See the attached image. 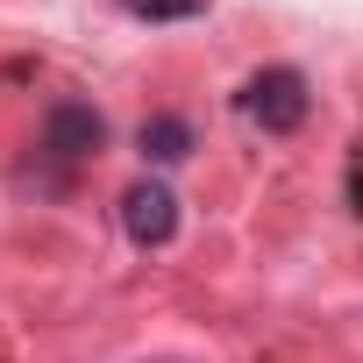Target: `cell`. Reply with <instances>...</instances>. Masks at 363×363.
Here are the masks:
<instances>
[{"label":"cell","mask_w":363,"mask_h":363,"mask_svg":"<svg viewBox=\"0 0 363 363\" xmlns=\"http://www.w3.org/2000/svg\"><path fill=\"white\" fill-rule=\"evenodd\" d=\"M264 135H292L299 121H306V79L292 72V65H278V72H257L250 86H242V100H235Z\"/></svg>","instance_id":"6da1fadb"},{"label":"cell","mask_w":363,"mask_h":363,"mask_svg":"<svg viewBox=\"0 0 363 363\" xmlns=\"http://www.w3.org/2000/svg\"><path fill=\"white\" fill-rule=\"evenodd\" d=\"M121 228H128L135 250H164V242L178 235V200H171V186H157V178L128 186V193H121Z\"/></svg>","instance_id":"7a4b0ae2"},{"label":"cell","mask_w":363,"mask_h":363,"mask_svg":"<svg viewBox=\"0 0 363 363\" xmlns=\"http://www.w3.org/2000/svg\"><path fill=\"white\" fill-rule=\"evenodd\" d=\"M100 135H107V121H100L86 100H57L50 121H43V150H50L57 164H79L86 150H100Z\"/></svg>","instance_id":"3957f363"},{"label":"cell","mask_w":363,"mask_h":363,"mask_svg":"<svg viewBox=\"0 0 363 363\" xmlns=\"http://www.w3.org/2000/svg\"><path fill=\"white\" fill-rule=\"evenodd\" d=\"M193 150V128L178 121V114H157V121H143V157L150 164H178Z\"/></svg>","instance_id":"277c9868"},{"label":"cell","mask_w":363,"mask_h":363,"mask_svg":"<svg viewBox=\"0 0 363 363\" xmlns=\"http://www.w3.org/2000/svg\"><path fill=\"white\" fill-rule=\"evenodd\" d=\"M121 8H135V15H157V22H171V15H200V0H121Z\"/></svg>","instance_id":"5b68a950"}]
</instances>
